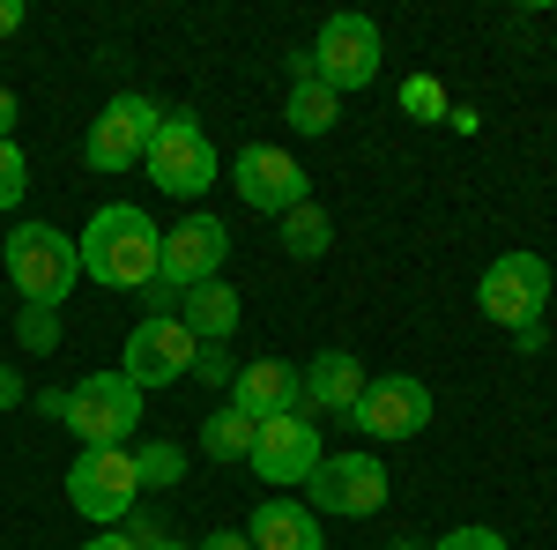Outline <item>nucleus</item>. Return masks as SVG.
Instances as JSON below:
<instances>
[{"mask_svg": "<svg viewBox=\"0 0 557 550\" xmlns=\"http://www.w3.org/2000/svg\"><path fill=\"white\" fill-rule=\"evenodd\" d=\"M157 254H164V231H157V216L134 209V201L97 209L83 223V239H75L83 276L104 283V291H149V283H157Z\"/></svg>", "mask_w": 557, "mask_h": 550, "instance_id": "obj_1", "label": "nucleus"}, {"mask_svg": "<svg viewBox=\"0 0 557 550\" xmlns=\"http://www.w3.org/2000/svg\"><path fill=\"white\" fill-rule=\"evenodd\" d=\"M223 254H231V231H223V216L194 209L178 216L172 231H164V254H157V283H149V313H178V297L201 291V283H215L223 276Z\"/></svg>", "mask_w": 557, "mask_h": 550, "instance_id": "obj_2", "label": "nucleus"}, {"mask_svg": "<svg viewBox=\"0 0 557 550\" xmlns=\"http://www.w3.org/2000/svg\"><path fill=\"white\" fill-rule=\"evenodd\" d=\"M0 268H8V283L23 291V305H60V297L75 291V276H83L75 239H67L60 223H15L8 246H0Z\"/></svg>", "mask_w": 557, "mask_h": 550, "instance_id": "obj_3", "label": "nucleus"}, {"mask_svg": "<svg viewBox=\"0 0 557 550\" xmlns=\"http://www.w3.org/2000/svg\"><path fill=\"white\" fill-rule=\"evenodd\" d=\"M141 171H149L157 194H172V201H201L215 179H223V157H215L209 127H201L194 112H164V127H157V142H149Z\"/></svg>", "mask_w": 557, "mask_h": 550, "instance_id": "obj_4", "label": "nucleus"}, {"mask_svg": "<svg viewBox=\"0 0 557 550\" xmlns=\"http://www.w3.org/2000/svg\"><path fill=\"white\" fill-rule=\"evenodd\" d=\"M157 127H164V105H157V97H141V89H120V97H112V105L89 120V134H83L89 171H104V179L134 171L141 157H149Z\"/></svg>", "mask_w": 557, "mask_h": 550, "instance_id": "obj_5", "label": "nucleus"}, {"mask_svg": "<svg viewBox=\"0 0 557 550\" xmlns=\"http://www.w3.org/2000/svg\"><path fill=\"white\" fill-rule=\"evenodd\" d=\"M60 424L83 447H127L134 431H141V387L127 372H89V380L67 387V417Z\"/></svg>", "mask_w": 557, "mask_h": 550, "instance_id": "obj_6", "label": "nucleus"}, {"mask_svg": "<svg viewBox=\"0 0 557 550\" xmlns=\"http://www.w3.org/2000/svg\"><path fill=\"white\" fill-rule=\"evenodd\" d=\"M141 499V476H134V454L127 447H83L75 468H67V506L97 521V528H120Z\"/></svg>", "mask_w": 557, "mask_h": 550, "instance_id": "obj_7", "label": "nucleus"}, {"mask_svg": "<svg viewBox=\"0 0 557 550\" xmlns=\"http://www.w3.org/2000/svg\"><path fill=\"white\" fill-rule=\"evenodd\" d=\"M305 60H312V75L335 89V97L380 83V23L372 15H327Z\"/></svg>", "mask_w": 557, "mask_h": 550, "instance_id": "obj_8", "label": "nucleus"}, {"mask_svg": "<svg viewBox=\"0 0 557 550\" xmlns=\"http://www.w3.org/2000/svg\"><path fill=\"white\" fill-rule=\"evenodd\" d=\"M543 297H550V260L543 254H498L491 268H483V283H475L483 320H498L506 335L543 320Z\"/></svg>", "mask_w": 557, "mask_h": 550, "instance_id": "obj_9", "label": "nucleus"}, {"mask_svg": "<svg viewBox=\"0 0 557 550\" xmlns=\"http://www.w3.org/2000/svg\"><path fill=\"white\" fill-rule=\"evenodd\" d=\"M194 357H201V342L178 328V313H141L127 350H120V372L149 394V387H178L186 372H194Z\"/></svg>", "mask_w": 557, "mask_h": 550, "instance_id": "obj_10", "label": "nucleus"}, {"mask_svg": "<svg viewBox=\"0 0 557 550\" xmlns=\"http://www.w3.org/2000/svg\"><path fill=\"white\" fill-rule=\"evenodd\" d=\"M327 462V447H320V424L305 417V410H283V417H260V439H253V476L260 484H275V491H305V476Z\"/></svg>", "mask_w": 557, "mask_h": 550, "instance_id": "obj_11", "label": "nucleus"}, {"mask_svg": "<svg viewBox=\"0 0 557 550\" xmlns=\"http://www.w3.org/2000/svg\"><path fill=\"white\" fill-rule=\"evenodd\" d=\"M349 424H357L364 439H380V447L417 439V431L431 424V387L417 380V372H380V380H364V394H357Z\"/></svg>", "mask_w": 557, "mask_h": 550, "instance_id": "obj_12", "label": "nucleus"}, {"mask_svg": "<svg viewBox=\"0 0 557 550\" xmlns=\"http://www.w3.org/2000/svg\"><path fill=\"white\" fill-rule=\"evenodd\" d=\"M305 506L343 513V521L380 513L386 506V462H372V454H327V462L305 476Z\"/></svg>", "mask_w": 557, "mask_h": 550, "instance_id": "obj_13", "label": "nucleus"}, {"mask_svg": "<svg viewBox=\"0 0 557 550\" xmlns=\"http://www.w3.org/2000/svg\"><path fill=\"white\" fill-rule=\"evenodd\" d=\"M231 186H238V201L260 216H290L298 201H312V179L298 171L290 149H275V142H246L238 149V171H231Z\"/></svg>", "mask_w": 557, "mask_h": 550, "instance_id": "obj_14", "label": "nucleus"}, {"mask_svg": "<svg viewBox=\"0 0 557 550\" xmlns=\"http://www.w3.org/2000/svg\"><path fill=\"white\" fill-rule=\"evenodd\" d=\"M364 380H372V372H364L349 350H320V357L298 372V410L312 424H320V417H349L357 394H364Z\"/></svg>", "mask_w": 557, "mask_h": 550, "instance_id": "obj_15", "label": "nucleus"}, {"mask_svg": "<svg viewBox=\"0 0 557 550\" xmlns=\"http://www.w3.org/2000/svg\"><path fill=\"white\" fill-rule=\"evenodd\" d=\"M246 543L253 550H327V536H320V513L305 506V499L268 491V499L246 513Z\"/></svg>", "mask_w": 557, "mask_h": 550, "instance_id": "obj_16", "label": "nucleus"}, {"mask_svg": "<svg viewBox=\"0 0 557 550\" xmlns=\"http://www.w3.org/2000/svg\"><path fill=\"white\" fill-rule=\"evenodd\" d=\"M231 402H238L246 417H283V410H298V372H290L283 357H253V365L231 380Z\"/></svg>", "mask_w": 557, "mask_h": 550, "instance_id": "obj_17", "label": "nucleus"}, {"mask_svg": "<svg viewBox=\"0 0 557 550\" xmlns=\"http://www.w3.org/2000/svg\"><path fill=\"white\" fill-rule=\"evenodd\" d=\"M283 120H290L298 134H327L335 120H343V97L312 75V60H305V52L290 60V97H283Z\"/></svg>", "mask_w": 557, "mask_h": 550, "instance_id": "obj_18", "label": "nucleus"}, {"mask_svg": "<svg viewBox=\"0 0 557 550\" xmlns=\"http://www.w3.org/2000/svg\"><path fill=\"white\" fill-rule=\"evenodd\" d=\"M178 328L194 342H231L238 335V291L215 276V283H201V291H186L178 297Z\"/></svg>", "mask_w": 557, "mask_h": 550, "instance_id": "obj_19", "label": "nucleus"}, {"mask_svg": "<svg viewBox=\"0 0 557 550\" xmlns=\"http://www.w3.org/2000/svg\"><path fill=\"white\" fill-rule=\"evenodd\" d=\"M253 439H260V417H246L238 402H215L209 417H201V454L209 462H253Z\"/></svg>", "mask_w": 557, "mask_h": 550, "instance_id": "obj_20", "label": "nucleus"}, {"mask_svg": "<svg viewBox=\"0 0 557 550\" xmlns=\"http://www.w3.org/2000/svg\"><path fill=\"white\" fill-rule=\"evenodd\" d=\"M335 246V216L320 209V201H298V209L283 216V254L290 260H320Z\"/></svg>", "mask_w": 557, "mask_h": 550, "instance_id": "obj_21", "label": "nucleus"}, {"mask_svg": "<svg viewBox=\"0 0 557 550\" xmlns=\"http://www.w3.org/2000/svg\"><path fill=\"white\" fill-rule=\"evenodd\" d=\"M127 454H134L141 491H178V484H186V447H178V439H141Z\"/></svg>", "mask_w": 557, "mask_h": 550, "instance_id": "obj_22", "label": "nucleus"}, {"mask_svg": "<svg viewBox=\"0 0 557 550\" xmlns=\"http://www.w3.org/2000/svg\"><path fill=\"white\" fill-rule=\"evenodd\" d=\"M15 342H23L30 357H52V350H60V305H23V313H15Z\"/></svg>", "mask_w": 557, "mask_h": 550, "instance_id": "obj_23", "label": "nucleus"}, {"mask_svg": "<svg viewBox=\"0 0 557 550\" xmlns=\"http://www.w3.org/2000/svg\"><path fill=\"white\" fill-rule=\"evenodd\" d=\"M401 112H409V120H446V112H454V97L431 83V75H409V83H401Z\"/></svg>", "mask_w": 557, "mask_h": 550, "instance_id": "obj_24", "label": "nucleus"}, {"mask_svg": "<svg viewBox=\"0 0 557 550\" xmlns=\"http://www.w3.org/2000/svg\"><path fill=\"white\" fill-rule=\"evenodd\" d=\"M23 194H30V157L15 142H0V216L23 209Z\"/></svg>", "mask_w": 557, "mask_h": 550, "instance_id": "obj_25", "label": "nucleus"}, {"mask_svg": "<svg viewBox=\"0 0 557 550\" xmlns=\"http://www.w3.org/2000/svg\"><path fill=\"white\" fill-rule=\"evenodd\" d=\"M194 380H201V387H231V380H238V365H231V350H223V342H201Z\"/></svg>", "mask_w": 557, "mask_h": 550, "instance_id": "obj_26", "label": "nucleus"}, {"mask_svg": "<svg viewBox=\"0 0 557 550\" xmlns=\"http://www.w3.org/2000/svg\"><path fill=\"white\" fill-rule=\"evenodd\" d=\"M431 550H506V536L498 528H446Z\"/></svg>", "mask_w": 557, "mask_h": 550, "instance_id": "obj_27", "label": "nucleus"}, {"mask_svg": "<svg viewBox=\"0 0 557 550\" xmlns=\"http://www.w3.org/2000/svg\"><path fill=\"white\" fill-rule=\"evenodd\" d=\"M23 394H30V387H23V372H15V365H8V357H0V417H8V410H15V402H23Z\"/></svg>", "mask_w": 557, "mask_h": 550, "instance_id": "obj_28", "label": "nucleus"}, {"mask_svg": "<svg viewBox=\"0 0 557 550\" xmlns=\"http://www.w3.org/2000/svg\"><path fill=\"white\" fill-rule=\"evenodd\" d=\"M23 15H30L23 0H0V38H15V30H23Z\"/></svg>", "mask_w": 557, "mask_h": 550, "instance_id": "obj_29", "label": "nucleus"}, {"mask_svg": "<svg viewBox=\"0 0 557 550\" xmlns=\"http://www.w3.org/2000/svg\"><path fill=\"white\" fill-rule=\"evenodd\" d=\"M201 550H253L238 528H215V536H201Z\"/></svg>", "mask_w": 557, "mask_h": 550, "instance_id": "obj_30", "label": "nucleus"}, {"mask_svg": "<svg viewBox=\"0 0 557 550\" xmlns=\"http://www.w3.org/2000/svg\"><path fill=\"white\" fill-rule=\"evenodd\" d=\"M0 142H15V89L0 83Z\"/></svg>", "mask_w": 557, "mask_h": 550, "instance_id": "obj_31", "label": "nucleus"}, {"mask_svg": "<svg viewBox=\"0 0 557 550\" xmlns=\"http://www.w3.org/2000/svg\"><path fill=\"white\" fill-rule=\"evenodd\" d=\"M141 550H194V543H178L172 528H164V536H149V543H141Z\"/></svg>", "mask_w": 557, "mask_h": 550, "instance_id": "obj_32", "label": "nucleus"}, {"mask_svg": "<svg viewBox=\"0 0 557 550\" xmlns=\"http://www.w3.org/2000/svg\"><path fill=\"white\" fill-rule=\"evenodd\" d=\"M83 550H141V543H127V536H97V543H83Z\"/></svg>", "mask_w": 557, "mask_h": 550, "instance_id": "obj_33", "label": "nucleus"}, {"mask_svg": "<svg viewBox=\"0 0 557 550\" xmlns=\"http://www.w3.org/2000/svg\"><path fill=\"white\" fill-rule=\"evenodd\" d=\"M386 550H417V543H386Z\"/></svg>", "mask_w": 557, "mask_h": 550, "instance_id": "obj_34", "label": "nucleus"}]
</instances>
